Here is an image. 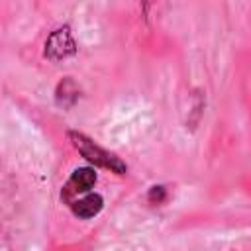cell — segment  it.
Segmentation results:
<instances>
[{"instance_id": "cell-1", "label": "cell", "mask_w": 251, "mask_h": 251, "mask_svg": "<svg viewBox=\"0 0 251 251\" xmlns=\"http://www.w3.org/2000/svg\"><path fill=\"white\" fill-rule=\"evenodd\" d=\"M67 137L71 139V143L75 145V149H76L88 163H92L94 167L106 169V171L116 173V175H126V173H127V165H126L118 155L106 151V149L100 147L96 141H92L88 135L71 129V131H67Z\"/></svg>"}, {"instance_id": "cell-2", "label": "cell", "mask_w": 251, "mask_h": 251, "mask_svg": "<svg viewBox=\"0 0 251 251\" xmlns=\"http://www.w3.org/2000/svg\"><path fill=\"white\" fill-rule=\"evenodd\" d=\"M76 53V43L73 39L71 27L63 25L55 31L49 33L47 41H45V57L51 61H63L71 55Z\"/></svg>"}, {"instance_id": "cell-3", "label": "cell", "mask_w": 251, "mask_h": 251, "mask_svg": "<svg viewBox=\"0 0 251 251\" xmlns=\"http://www.w3.org/2000/svg\"><path fill=\"white\" fill-rule=\"evenodd\" d=\"M96 180H98V176H96L94 169H90V167H78V169H75L73 175L69 176L67 184L63 186V192H61L63 200L67 204H71L73 200H76V196L88 194V190L96 184Z\"/></svg>"}, {"instance_id": "cell-4", "label": "cell", "mask_w": 251, "mask_h": 251, "mask_svg": "<svg viewBox=\"0 0 251 251\" xmlns=\"http://www.w3.org/2000/svg\"><path fill=\"white\" fill-rule=\"evenodd\" d=\"M102 206H104L102 196H100V194H94V192H88V194H84V196H80V198H76V200H73V202L69 204L71 212H73L76 218H80V220L94 218V216L102 210Z\"/></svg>"}, {"instance_id": "cell-5", "label": "cell", "mask_w": 251, "mask_h": 251, "mask_svg": "<svg viewBox=\"0 0 251 251\" xmlns=\"http://www.w3.org/2000/svg\"><path fill=\"white\" fill-rule=\"evenodd\" d=\"M55 98H57V104H61L65 108L73 106L78 100V86L75 84V80L71 76H67L59 82V86L55 90Z\"/></svg>"}, {"instance_id": "cell-6", "label": "cell", "mask_w": 251, "mask_h": 251, "mask_svg": "<svg viewBox=\"0 0 251 251\" xmlns=\"http://www.w3.org/2000/svg\"><path fill=\"white\" fill-rule=\"evenodd\" d=\"M165 196H167L165 186H153V188L149 190V194H147V198H149L151 204H161V202L165 200Z\"/></svg>"}]
</instances>
